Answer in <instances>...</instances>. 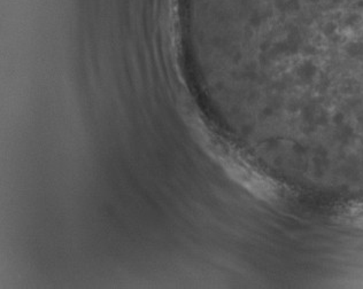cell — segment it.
Returning <instances> with one entry per match:
<instances>
[{
	"label": "cell",
	"instance_id": "obj_1",
	"mask_svg": "<svg viewBox=\"0 0 363 289\" xmlns=\"http://www.w3.org/2000/svg\"><path fill=\"white\" fill-rule=\"evenodd\" d=\"M346 218L355 225L363 227V203L355 205L346 210Z\"/></svg>",
	"mask_w": 363,
	"mask_h": 289
}]
</instances>
